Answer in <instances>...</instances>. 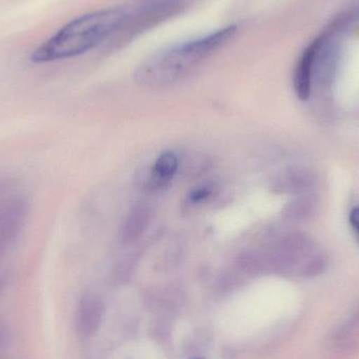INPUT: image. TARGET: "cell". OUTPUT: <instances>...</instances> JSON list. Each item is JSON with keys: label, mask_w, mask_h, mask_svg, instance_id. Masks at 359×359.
Instances as JSON below:
<instances>
[{"label": "cell", "mask_w": 359, "mask_h": 359, "mask_svg": "<svg viewBox=\"0 0 359 359\" xmlns=\"http://www.w3.org/2000/svg\"><path fill=\"white\" fill-rule=\"evenodd\" d=\"M27 213V203L21 196H12L0 202V262L8 245L18 236Z\"/></svg>", "instance_id": "obj_3"}, {"label": "cell", "mask_w": 359, "mask_h": 359, "mask_svg": "<svg viewBox=\"0 0 359 359\" xmlns=\"http://www.w3.org/2000/svg\"><path fill=\"white\" fill-rule=\"evenodd\" d=\"M211 194H212V188L210 186H200V187L196 188L190 192L189 201L196 204V203H201L206 200L207 198L210 196Z\"/></svg>", "instance_id": "obj_10"}, {"label": "cell", "mask_w": 359, "mask_h": 359, "mask_svg": "<svg viewBox=\"0 0 359 359\" xmlns=\"http://www.w3.org/2000/svg\"><path fill=\"white\" fill-rule=\"evenodd\" d=\"M8 341V331L6 325L0 322V347L6 345Z\"/></svg>", "instance_id": "obj_12"}, {"label": "cell", "mask_w": 359, "mask_h": 359, "mask_svg": "<svg viewBox=\"0 0 359 359\" xmlns=\"http://www.w3.org/2000/svg\"><path fill=\"white\" fill-rule=\"evenodd\" d=\"M236 25H228L207 35L158 50L139 65L135 78L141 86L151 88L175 83L226 46L236 35Z\"/></svg>", "instance_id": "obj_1"}, {"label": "cell", "mask_w": 359, "mask_h": 359, "mask_svg": "<svg viewBox=\"0 0 359 359\" xmlns=\"http://www.w3.org/2000/svg\"><path fill=\"white\" fill-rule=\"evenodd\" d=\"M103 306L95 295H86L80 304L78 323L81 332L90 335L98 329L102 318Z\"/></svg>", "instance_id": "obj_7"}, {"label": "cell", "mask_w": 359, "mask_h": 359, "mask_svg": "<svg viewBox=\"0 0 359 359\" xmlns=\"http://www.w3.org/2000/svg\"><path fill=\"white\" fill-rule=\"evenodd\" d=\"M151 219V211L145 204H139L128 213L120 230V241L122 244L136 243L149 227Z\"/></svg>", "instance_id": "obj_6"}, {"label": "cell", "mask_w": 359, "mask_h": 359, "mask_svg": "<svg viewBox=\"0 0 359 359\" xmlns=\"http://www.w3.org/2000/svg\"><path fill=\"white\" fill-rule=\"evenodd\" d=\"M1 189H2V185H1V184H0V190H1Z\"/></svg>", "instance_id": "obj_13"}, {"label": "cell", "mask_w": 359, "mask_h": 359, "mask_svg": "<svg viewBox=\"0 0 359 359\" xmlns=\"http://www.w3.org/2000/svg\"><path fill=\"white\" fill-rule=\"evenodd\" d=\"M313 184V177L309 172L302 170H290L276 178L273 189L280 194H302L309 190Z\"/></svg>", "instance_id": "obj_8"}, {"label": "cell", "mask_w": 359, "mask_h": 359, "mask_svg": "<svg viewBox=\"0 0 359 359\" xmlns=\"http://www.w3.org/2000/svg\"><path fill=\"white\" fill-rule=\"evenodd\" d=\"M350 223L359 240V206L354 207L350 213Z\"/></svg>", "instance_id": "obj_11"}, {"label": "cell", "mask_w": 359, "mask_h": 359, "mask_svg": "<svg viewBox=\"0 0 359 359\" xmlns=\"http://www.w3.org/2000/svg\"><path fill=\"white\" fill-rule=\"evenodd\" d=\"M308 205H309V203L305 202V201H297V202L292 203L287 207L285 215L289 219H302L304 215H308V212H309Z\"/></svg>", "instance_id": "obj_9"}, {"label": "cell", "mask_w": 359, "mask_h": 359, "mask_svg": "<svg viewBox=\"0 0 359 359\" xmlns=\"http://www.w3.org/2000/svg\"><path fill=\"white\" fill-rule=\"evenodd\" d=\"M128 17V12L120 8H103L77 17L38 46L31 60L44 63L86 54L121 31Z\"/></svg>", "instance_id": "obj_2"}, {"label": "cell", "mask_w": 359, "mask_h": 359, "mask_svg": "<svg viewBox=\"0 0 359 359\" xmlns=\"http://www.w3.org/2000/svg\"><path fill=\"white\" fill-rule=\"evenodd\" d=\"M318 37L302 53L295 65L293 75V86L295 94L301 100L309 98L314 83V67H316V53H318Z\"/></svg>", "instance_id": "obj_4"}, {"label": "cell", "mask_w": 359, "mask_h": 359, "mask_svg": "<svg viewBox=\"0 0 359 359\" xmlns=\"http://www.w3.org/2000/svg\"><path fill=\"white\" fill-rule=\"evenodd\" d=\"M179 159L172 151H164L158 157L147 179V189L161 191L172 183L179 170Z\"/></svg>", "instance_id": "obj_5"}]
</instances>
